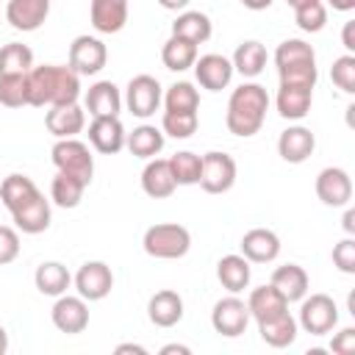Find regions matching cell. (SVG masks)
<instances>
[{
    "mask_svg": "<svg viewBox=\"0 0 355 355\" xmlns=\"http://www.w3.org/2000/svg\"><path fill=\"white\" fill-rule=\"evenodd\" d=\"M250 261L244 255H225L216 263V277L222 283V288H227L230 294H239L250 286Z\"/></svg>",
    "mask_w": 355,
    "mask_h": 355,
    "instance_id": "28",
    "label": "cell"
},
{
    "mask_svg": "<svg viewBox=\"0 0 355 355\" xmlns=\"http://www.w3.org/2000/svg\"><path fill=\"white\" fill-rule=\"evenodd\" d=\"M330 78H333V83H336L344 94H352V92H355V55L347 53V55L336 58L333 67H330Z\"/></svg>",
    "mask_w": 355,
    "mask_h": 355,
    "instance_id": "43",
    "label": "cell"
},
{
    "mask_svg": "<svg viewBox=\"0 0 355 355\" xmlns=\"http://www.w3.org/2000/svg\"><path fill=\"white\" fill-rule=\"evenodd\" d=\"M166 11H180V8H186L189 6V0H158Z\"/></svg>",
    "mask_w": 355,
    "mask_h": 355,
    "instance_id": "54",
    "label": "cell"
},
{
    "mask_svg": "<svg viewBox=\"0 0 355 355\" xmlns=\"http://www.w3.org/2000/svg\"><path fill=\"white\" fill-rule=\"evenodd\" d=\"M83 191H86V183L67 172H55L53 183H50V197L61 208H75L83 200Z\"/></svg>",
    "mask_w": 355,
    "mask_h": 355,
    "instance_id": "36",
    "label": "cell"
},
{
    "mask_svg": "<svg viewBox=\"0 0 355 355\" xmlns=\"http://www.w3.org/2000/svg\"><path fill=\"white\" fill-rule=\"evenodd\" d=\"M44 125L55 139H72L83 130L86 114L78 103H64V105H50L44 114Z\"/></svg>",
    "mask_w": 355,
    "mask_h": 355,
    "instance_id": "15",
    "label": "cell"
},
{
    "mask_svg": "<svg viewBox=\"0 0 355 355\" xmlns=\"http://www.w3.org/2000/svg\"><path fill=\"white\" fill-rule=\"evenodd\" d=\"M86 111L92 116H119L122 111V94L116 83L111 80H97L86 92Z\"/></svg>",
    "mask_w": 355,
    "mask_h": 355,
    "instance_id": "24",
    "label": "cell"
},
{
    "mask_svg": "<svg viewBox=\"0 0 355 355\" xmlns=\"http://www.w3.org/2000/svg\"><path fill=\"white\" fill-rule=\"evenodd\" d=\"M108 61V50L97 36H75L69 44V69L78 75H97Z\"/></svg>",
    "mask_w": 355,
    "mask_h": 355,
    "instance_id": "7",
    "label": "cell"
},
{
    "mask_svg": "<svg viewBox=\"0 0 355 355\" xmlns=\"http://www.w3.org/2000/svg\"><path fill=\"white\" fill-rule=\"evenodd\" d=\"M333 263L344 272V275H355V239L347 236L333 247Z\"/></svg>",
    "mask_w": 355,
    "mask_h": 355,
    "instance_id": "45",
    "label": "cell"
},
{
    "mask_svg": "<svg viewBox=\"0 0 355 355\" xmlns=\"http://www.w3.org/2000/svg\"><path fill=\"white\" fill-rule=\"evenodd\" d=\"M230 64H233V69L241 72L244 78H255V75H261L263 67H266V47H263L261 42H255V39L241 42V44L236 47Z\"/></svg>",
    "mask_w": 355,
    "mask_h": 355,
    "instance_id": "34",
    "label": "cell"
},
{
    "mask_svg": "<svg viewBox=\"0 0 355 355\" xmlns=\"http://www.w3.org/2000/svg\"><path fill=\"white\" fill-rule=\"evenodd\" d=\"M39 194H42L39 186H36L31 178H25V175H8V178L0 183V200H3V205L8 208V214L19 211L25 202H31V200L39 197Z\"/></svg>",
    "mask_w": 355,
    "mask_h": 355,
    "instance_id": "29",
    "label": "cell"
},
{
    "mask_svg": "<svg viewBox=\"0 0 355 355\" xmlns=\"http://www.w3.org/2000/svg\"><path fill=\"white\" fill-rule=\"evenodd\" d=\"M258 333H261V338H263L269 347L283 349V347L294 344V338H297V333H300V324H297V319H294L288 311H283V313H277V316H272V319L258 322Z\"/></svg>",
    "mask_w": 355,
    "mask_h": 355,
    "instance_id": "26",
    "label": "cell"
},
{
    "mask_svg": "<svg viewBox=\"0 0 355 355\" xmlns=\"http://www.w3.org/2000/svg\"><path fill=\"white\" fill-rule=\"evenodd\" d=\"M197 111H164L161 116V130L172 139H189L197 130Z\"/></svg>",
    "mask_w": 355,
    "mask_h": 355,
    "instance_id": "40",
    "label": "cell"
},
{
    "mask_svg": "<svg viewBox=\"0 0 355 355\" xmlns=\"http://www.w3.org/2000/svg\"><path fill=\"white\" fill-rule=\"evenodd\" d=\"M280 83H297V86H316V64H291V67H280L277 69Z\"/></svg>",
    "mask_w": 355,
    "mask_h": 355,
    "instance_id": "44",
    "label": "cell"
},
{
    "mask_svg": "<svg viewBox=\"0 0 355 355\" xmlns=\"http://www.w3.org/2000/svg\"><path fill=\"white\" fill-rule=\"evenodd\" d=\"M233 72L236 69H233L230 58H225L219 53H208V55H200L194 61V78L208 92H222L233 80Z\"/></svg>",
    "mask_w": 355,
    "mask_h": 355,
    "instance_id": "13",
    "label": "cell"
},
{
    "mask_svg": "<svg viewBox=\"0 0 355 355\" xmlns=\"http://www.w3.org/2000/svg\"><path fill=\"white\" fill-rule=\"evenodd\" d=\"M33 283H36V288H39L42 294H47V297H61V294L69 288L72 275H69V269H67L64 263H58V261H44V263L36 266Z\"/></svg>",
    "mask_w": 355,
    "mask_h": 355,
    "instance_id": "30",
    "label": "cell"
},
{
    "mask_svg": "<svg viewBox=\"0 0 355 355\" xmlns=\"http://www.w3.org/2000/svg\"><path fill=\"white\" fill-rule=\"evenodd\" d=\"M275 64H277V69L280 67H291V64H316V53L302 39H286L275 50Z\"/></svg>",
    "mask_w": 355,
    "mask_h": 355,
    "instance_id": "38",
    "label": "cell"
},
{
    "mask_svg": "<svg viewBox=\"0 0 355 355\" xmlns=\"http://www.w3.org/2000/svg\"><path fill=\"white\" fill-rule=\"evenodd\" d=\"M241 255L250 263H269L280 255V239L269 227H252L241 236Z\"/></svg>",
    "mask_w": 355,
    "mask_h": 355,
    "instance_id": "16",
    "label": "cell"
},
{
    "mask_svg": "<svg viewBox=\"0 0 355 355\" xmlns=\"http://www.w3.org/2000/svg\"><path fill=\"white\" fill-rule=\"evenodd\" d=\"M211 33H214L211 17L202 14V11H183V14H178V19L172 22V36L189 39V42H194V44L208 42Z\"/></svg>",
    "mask_w": 355,
    "mask_h": 355,
    "instance_id": "31",
    "label": "cell"
},
{
    "mask_svg": "<svg viewBox=\"0 0 355 355\" xmlns=\"http://www.w3.org/2000/svg\"><path fill=\"white\" fill-rule=\"evenodd\" d=\"M247 311H250V319L255 322H263V319H272L283 311H288V302L275 291V286H258L250 291V300H247Z\"/></svg>",
    "mask_w": 355,
    "mask_h": 355,
    "instance_id": "27",
    "label": "cell"
},
{
    "mask_svg": "<svg viewBox=\"0 0 355 355\" xmlns=\"http://www.w3.org/2000/svg\"><path fill=\"white\" fill-rule=\"evenodd\" d=\"M17 255H19V236H17V230L8 227V225H0V266L17 261Z\"/></svg>",
    "mask_w": 355,
    "mask_h": 355,
    "instance_id": "46",
    "label": "cell"
},
{
    "mask_svg": "<svg viewBox=\"0 0 355 355\" xmlns=\"http://www.w3.org/2000/svg\"><path fill=\"white\" fill-rule=\"evenodd\" d=\"M330 349H333L336 355H352V352H355V327L338 330V333L333 336V341H330Z\"/></svg>",
    "mask_w": 355,
    "mask_h": 355,
    "instance_id": "47",
    "label": "cell"
},
{
    "mask_svg": "<svg viewBox=\"0 0 355 355\" xmlns=\"http://www.w3.org/2000/svg\"><path fill=\"white\" fill-rule=\"evenodd\" d=\"M125 352H133V355H147V349L141 344H119L116 347V355H125Z\"/></svg>",
    "mask_w": 355,
    "mask_h": 355,
    "instance_id": "49",
    "label": "cell"
},
{
    "mask_svg": "<svg viewBox=\"0 0 355 355\" xmlns=\"http://www.w3.org/2000/svg\"><path fill=\"white\" fill-rule=\"evenodd\" d=\"M50 14V0H8L6 19L14 31H36Z\"/></svg>",
    "mask_w": 355,
    "mask_h": 355,
    "instance_id": "18",
    "label": "cell"
},
{
    "mask_svg": "<svg viewBox=\"0 0 355 355\" xmlns=\"http://www.w3.org/2000/svg\"><path fill=\"white\" fill-rule=\"evenodd\" d=\"M269 111V94L261 83H241L239 89H233L230 100H227V114H225V125L233 136L250 139L261 130L263 119Z\"/></svg>",
    "mask_w": 355,
    "mask_h": 355,
    "instance_id": "2",
    "label": "cell"
},
{
    "mask_svg": "<svg viewBox=\"0 0 355 355\" xmlns=\"http://www.w3.org/2000/svg\"><path fill=\"white\" fill-rule=\"evenodd\" d=\"M147 316L155 327H175L183 319V297L172 288H161L147 302Z\"/></svg>",
    "mask_w": 355,
    "mask_h": 355,
    "instance_id": "19",
    "label": "cell"
},
{
    "mask_svg": "<svg viewBox=\"0 0 355 355\" xmlns=\"http://www.w3.org/2000/svg\"><path fill=\"white\" fill-rule=\"evenodd\" d=\"M313 89L311 86H297V83H280L277 89V114L283 119H302L311 111Z\"/></svg>",
    "mask_w": 355,
    "mask_h": 355,
    "instance_id": "23",
    "label": "cell"
},
{
    "mask_svg": "<svg viewBox=\"0 0 355 355\" xmlns=\"http://www.w3.org/2000/svg\"><path fill=\"white\" fill-rule=\"evenodd\" d=\"M53 155V164L58 172H67V175H75L78 180H83L86 186L92 183V175H94V158L89 153V147L83 141H78L75 136L72 139H58L50 150Z\"/></svg>",
    "mask_w": 355,
    "mask_h": 355,
    "instance_id": "4",
    "label": "cell"
},
{
    "mask_svg": "<svg viewBox=\"0 0 355 355\" xmlns=\"http://www.w3.org/2000/svg\"><path fill=\"white\" fill-rule=\"evenodd\" d=\"M78 97H80V75L72 72L69 67L44 64L28 72V105L50 108V105L78 103Z\"/></svg>",
    "mask_w": 355,
    "mask_h": 355,
    "instance_id": "1",
    "label": "cell"
},
{
    "mask_svg": "<svg viewBox=\"0 0 355 355\" xmlns=\"http://www.w3.org/2000/svg\"><path fill=\"white\" fill-rule=\"evenodd\" d=\"M164 105H166V111H197L200 108V92L194 89V83L178 80L166 89Z\"/></svg>",
    "mask_w": 355,
    "mask_h": 355,
    "instance_id": "39",
    "label": "cell"
},
{
    "mask_svg": "<svg viewBox=\"0 0 355 355\" xmlns=\"http://www.w3.org/2000/svg\"><path fill=\"white\" fill-rule=\"evenodd\" d=\"M141 247L150 258H161V261H175L183 258L191 247V233L178 225V222H161L144 230Z\"/></svg>",
    "mask_w": 355,
    "mask_h": 355,
    "instance_id": "3",
    "label": "cell"
},
{
    "mask_svg": "<svg viewBox=\"0 0 355 355\" xmlns=\"http://www.w3.org/2000/svg\"><path fill=\"white\" fill-rule=\"evenodd\" d=\"M0 105H6V108L28 105V72L25 75H0Z\"/></svg>",
    "mask_w": 355,
    "mask_h": 355,
    "instance_id": "41",
    "label": "cell"
},
{
    "mask_svg": "<svg viewBox=\"0 0 355 355\" xmlns=\"http://www.w3.org/2000/svg\"><path fill=\"white\" fill-rule=\"evenodd\" d=\"M211 324H214V330H216L219 336H225V338L241 336V333L247 330V324H250L247 302L239 300L236 294L219 300V302L214 305V311H211Z\"/></svg>",
    "mask_w": 355,
    "mask_h": 355,
    "instance_id": "10",
    "label": "cell"
},
{
    "mask_svg": "<svg viewBox=\"0 0 355 355\" xmlns=\"http://www.w3.org/2000/svg\"><path fill=\"white\" fill-rule=\"evenodd\" d=\"M161 61L172 72L191 69L194 61H197V44L189 42V39H180V36H169L164 42V47H161Z\"/></svg>",
    "mask_w": 355,
    "mask_h": 355,
    "instance_id": "32",
    "label": "cell"
},
{
    "mask_svg": "<svg viewBox=\"0 0 355 355\" xmlns=\"http://www.w3.org/2000/svg\"><path fill=\"white\" fill-rule=\"evenodd\" d=\"M327 6H333L336 11H352L355 8V0H327Z\"/></svg>",
    "mask_w": 355,
    "mask_h": 355,
    "instance_id": "53",
    "label": "cell"
},
{
    "mask_svg": "<svg viewBox=\"0 0 355 355\" xmlns=\"http://www.w3.org/2000/svg\"><path fill=\"white\" fill-rule=\"evenodd\" d=\"M8 349V333H6V327L0 324V355Z\"/></svg>",
    "mask_w": 355,
    "mask_h": 355,
    "instance_id": "55",
    "label": "cell"
},
{
    "mask_svg": "<svg viewBox=\"0 0 355 355\" xmlns=\"http://www.w3.org/2000/svg\"><path fill=\"white\" fill-rule=\"evenodd\" d=\"M33 69V50L22 42H8L0 47V75H25Z\"/></svg>",
    "mask_w": 355,
    "mask_h": 355,
    "instance_id": "35",
    "label": "cell"
},
{
    "mask_svg": "<svg viewBox=\"0 0 355 355\" xmlns=\"http://www.w3.org/2000/svg\"><path fill=\"white\" fill-rule=\"evenodd\" d=\"M141 189L153 200H164L178 189L175 175L169 169V158H150L147 161V166L141 169Z\"/></svg>",
    "mask_w": 355,
    "mask_h": 355,
    "instance_id": "20",
    "label": "cell"
},
{
    "mask_svg": "<svg viewBox=\"0 0 355 355\" xmlns=\"http://www.w3.org/2000/svg\"><path fill=\"white\" fill-rule=\"evenodd\" d=\"M125 125L119 122V116H94L89 125V141L97 153L103 155H114L125 147Z\"/></svg>",
    "mask_w": 355,
    "mask_h": 355,
    "instance_id": "14",
    "label": "cell"
},
{
    "mask_svg": "<svg viewBox=\"0 0 355 355\" xmlns=\"http://www.w3.org/2000/svg\"><path fill=\"white\" fill-rule=\"evenodd\" d=\"M291 8H300V6H305V3H311V0H286Z\"/></svg>",
    "mask_w": 355,
    "mask_h": 355,
    "instance_id": "56",
    "label": "cell"
},
{
    "mask_svg": "<svg viewBox=\"0 0 355 355\" xmlns=\"http://www.w3.org/2000/svg\"><path fill=\"white\" fill-rule=\"evenodd\" d=\"M50 319L53 324L67 333V336H75V333H83L89 327V308H86V300L78 294V297H69V294H61L50 311Z\"/></svg>",
    "mask_w": 355,
    "mask_h": 355,
    "instance_id": "12",
    "label": "cell"
},
{
    "mask_svg": "<svg viewBox=\"0 0 355 355\" xmlns=\"http://www.w3.org/2000/svg\"><path fill=\"white\" fill-rule=\"evenodd\" d=\"M275 291L286 300V302H300L305 294H308V275L300 263H283L272 272V280Z\"/></svg>",
    "mask_w": 355,
    "mask_h": 355,
    "instance_id": "22",
    "label": "cell"
},
{
    "mask_svg": "<svg viewBox=\"0 0 355 355\" xmlns=\"http://www.w3.org/2000/svg\"><path fill=\"white\" fill-rule=\"evenodd\" d=\"M191 355V349L189 347H183V344H166V347H161V355Z\"/></svg>",
    "mask_w": 355,
    "mask_h": 355,
    "instance_id": "50",
    "label": "cell"
},
{
    "mask_svg": "<svg viewBox=\"0 0 355 355\" xmlns=\"http://www.w3.org/2000/svg\"><path fill=\"white\" fill-rule=\"evenodd\" d=\"M75 288L83 300L97 302L105 300L114 288V272L105 261H86L75 275Z\"/></svg>",
    "mask_w": 355,
    "mask_h": 355,
    "instance_id": "9",
    "label": "cell"
},
{
    "mask_svg": "<svg viewBox=\"0 0 355 355\" xmlns=\"http://www.w3.org/2000/svg\"><path fill=\"white\" fill-rule=\"evenodd\" d=\"M294 19H297L300 31L319 33L324 28V22H327V6L322 0H311V3H305L300 8H294Z\"/></svg>",
    "mask_w": 355,
    "mask_h": 355,
    "instance_id": "42",
    "label": "cell"
},
{
    "mask_svg": "<svg viewBox=\"0 0 355 355\" xmlns=\"http://www.w3.org/2000/svg\"><path fill=\"white\" fill-rule=\"evenodd\" d=\"M169 169H172L178 186H194V183H200L202 155H197L191 150H180V153H175L169 158Z\"/></svg>",
    "mask_w": 355,
    "mask_h": 355,
    "instance_id": "37",
    "label": "cell"
},
{
    "mask_svg": "<svg viewBox=\"0 0 355 355\" xmlns=\"http://www.w3.org/2000/svg\"><path fill=\"white\" fill-rule=\"evenodd\" d=\"M244 8H250V11H263V8H269L272 6V0H239Z\"/></svg>",
    "mask_w": 355,
    "mask_h": 355,
    "instance_id": "51",
    "label": "cell"
},
{
    "mask_svg": "<svg viewBox=\"0 0 355 355\" xmlns=\"http://www.w3.org/2000/svg\"><path fill=\"white\" fill-rule=\"evenodd\" d=\"M300 319L297 324L311 336H324L338 324V305L327 294H311L300 300Z\"/></svg>",
    "mask_w": 355,
    "mask_h": 355,
    "instance_id": "5",
    "label": "cell"
},
{
    "mask_svg": "<svg viewBox=\"0 0 355 355\" xmlns=\"http://www.w3.org/2000/svg\"><path fill=\"white\" fill-rule=\"evenodd\" d=\"M164 100V92H161V83L153 78V75H136L130 78L128 89H125V105L133 116L139 119H147L158 111Z\"/></svg>",
    "mask_w": 355,
    "mask_h": 355,
    "instance_id": "6",
    "label": "cell"
},
{
    "mask_svg": "<svg viewBox=\"0 0 355 355\" xmlns=\"http://www.w3.org/2000/svg\"><path fill=\"white\" fill-rule=\"evenodd\" d=\"M11 219H14V227L28 236L44 233L50 227V200H44V194H39L31 202H25L19 211H14Z\"/></svg>",
    "mask_w": 355,
    "mask_h": 355,
    "instance_id": "25",
    "label": "cell"
},
{
    "mask_svg": "<svg viewBox=\"0 0 355 355\" xmlns=\"http://www.w3.org/2000/svg\"><path fill=\"white\" fill-rule=\"evenodd\" d=\"M89 17L97 33H119L128 22V0H92Z\"/></svg>",
    "mask_w": 355,
    "mask_h": 355,
    "instance_id": "21",
    "label": "cell"
},
{
    "mask_svg": "<svg viewBox=\"0 0 355 355\" xmlns=\"http://www.w3.org/2000/svg\"><path fill=\"white\" fill-rule=\"evenodd\" d=\"M344 230H347V236L355 233V211L352 208H347V214H344Z\"/></svg>",
    "mask_w": 355,
    "mask_h": 355,
    "instance_id": "52",
    "label": "cell"
},
{
    "mask_svg": "<svg viewBox=\"0 0 355 355\" xmlns=\"http://www.w3.org/2000/svg\"><path fill=\"white\" fill-rule=\"evenodd\" d=\"M341 42H344L347 53H352V50H355V22H352V19H349V22H344V31H341Z\"/></svg>",
    "mask_w": 355,
    "mask_h": 355,
    "instance_id": "48",
    "label": "cell"
},
{
    "mask_svg": "<svg viewBox=\"0 0 355 355\" xmlns=\"http://www.w3.org/2000/svg\"><path fill=\"white\" fill-rule=\"evenodd\" d=\"M125 147L136 155V158H155L164 150V130H158L155 125H139L133 128V133H128Z\"/></svg>",
    "mask_w": 355,
    "mask_h": 355,
    "instance_id": "33",
    "label": "cell"
},
{
    "mask_svg": "<svg viewBox=\"0 0 355 355\" xmlns=\"http://www.w3.org/2000/svg\"><path fill=\"white\" fill-rule=\"evenodd\" d=\"M313 150H316V136H313L308 128H302V125L286 128V130L280 133V139H277V153H280V158L288 161V164H302V161H308V158L313 155Z\"/></svg>",
    "mask_w": 355,
    "mask_h": 355,
    "instance_id": "17",
    "label": "cell"
},
{
    "mask_svg": "<svg viewBox=\"0 0 355 355\" xmlns=\"http://www.w3.org/2000/svg\"><path fill=\"white\" fill-rule=\"evenodd\" d=\"M316 197L330 205V208H341L352 200V180L347 175V169L341 166H324L316 175Z\"/></svg>",
    "mask_w": 355,
    "mask_h": 355,
    "instance_id": "11",
    "label": "cell"
},
{
    "mask_svg": "<svg viewBox=\"0 0 355 355\" xmlns=\"http://www.w3.org/2000/svg\"><path fill=\"white\" fill-rule=\"evenodd\" d=\"M236 183V161L227 153H205L202 155V172L200 186L208 194H225Z\"/></svg>",
    "mask_w": 355,
    "mask_h": 355,
    "instance_id": "8",
    "label": "cell"
}]
</instances>
